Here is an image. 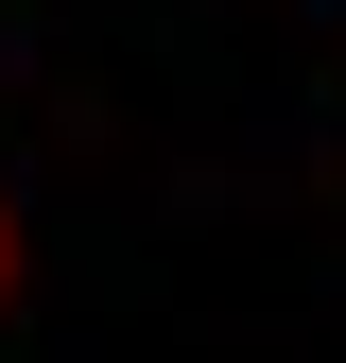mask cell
Wrapping results in <instances>:
<instances>
[{
    "label": "cell",
    "instance_id": "cell-1",
    "mask_svg": "<svg viewBox=\"0 0 346 363\" xmlns=\"http://www.w3.org/2000/svg\"><path fill=\"white\" fill-rule=\"evenodd\" d=\"M0 294H18V225H0Z\"/></svg>",
    "mask_w": 346,
    "mask_h": 363
}]
</instances>
